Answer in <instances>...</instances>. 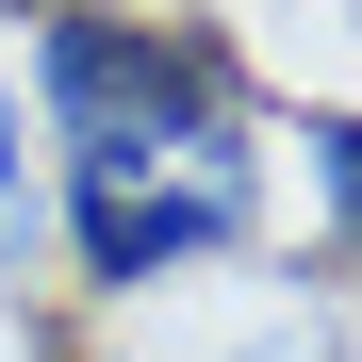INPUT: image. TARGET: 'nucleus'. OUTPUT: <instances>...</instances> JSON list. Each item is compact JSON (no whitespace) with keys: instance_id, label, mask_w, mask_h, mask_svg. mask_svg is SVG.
<instances>
[{"instance_id":"20e7f679","label":"nucleus","mask_w":362,"mask_h":362,"mask_svg":"<svg viewBox=\"0 0 362 362\" xmlns=\"http://www.w3.org/2000/svg\"><path fill=\"white\" fill-rule=\"evenodd\" d=\"M33 247V148H17V83H0V264Z\"/></svg>"},{"instance_id":"7ed1b4c3","label":"nucleus","mask_w":362,"mask_h":362,"mask_svg":"<svg viewBox=\"0 0 362 362\" xmlns=\"http://www.w3.org/2000/svg\"><path fill=\"white\" fill-rule=\"evenodd\" d=\"M296 148H313V198H329V230L362 247V115H313Z\"/></svg>"},{"instance_id":"39448f33","label":"nucleus","mask_w":362,"mask_h":362,"mask_svg":"<svg viewBox=\"0 0 362 362\" xmlns=\"http://www.w3.org/2000/svg\"><path fill=\"white\" fill-rule=\"evenodd\" d=\"M247 362H329V346H313V329H296V346H247Z\"/></svg>"},{"instance_id":"f03ea898","label":"nucleus","mask_w":362,"mask_h":362,"mask_svg":"<svg viewBox=\"0 0 362 362\" xmlns=\"http://www.w3.org/2000/svg\"><path fill=\"white\" fill-rule=\"evenodd\" d=\"M264 214V165L247 148H115V165H66V247H83V296H148L181 264L247 247Z\"/></svg>"},{"instance_id":"423d86ee","label":"nucleus","mask_w":362,"mask_h":362,"mask_svg":"<svg viewBox=\"0 0 362 362\" xmlns=\"http://www.w3.org/2000/svg\"><path fill=\"white\" fill-rule=\"evenodd\" d=\"M0 17H17V0H0Z\"/></svg>"},{"instance_id":"f257e3e1","label":"nucleus","mask_w":362,"mask_h":362,"mask_svg":"<svg viewBox=\"0 0 362 362\" xmlns=\"http://www.w3.org/2000/svg\"><path fill=\"white\" fill-rule=\"evenodd\" d=\"M33 115H49L66 165H115V148H247V83H230V49L181 33V17H49Z\"/></svg>"}]
</instances>
